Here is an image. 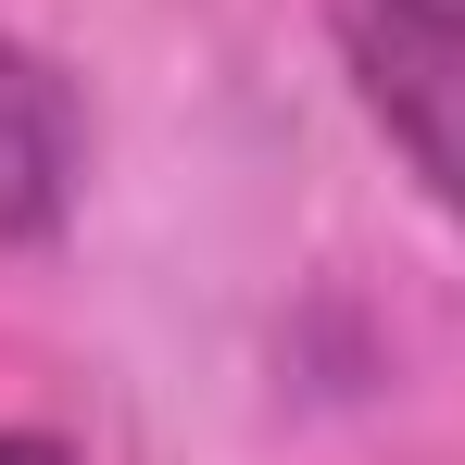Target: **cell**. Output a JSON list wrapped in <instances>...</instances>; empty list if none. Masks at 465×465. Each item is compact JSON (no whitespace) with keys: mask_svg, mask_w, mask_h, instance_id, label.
Listing matches in <instances>:
<instances>
[{"mask_svg":"<svg viewBox=\"0 0 465 465\" xmlns=\"http://www.w3.org/2000/svg\"><path fill=\"white\" fill-rule=\"evenodd\" d=\"M88 189V101L38 38H0V239L51 252Z\"/></svg>","mask_w":465,"mask_h":465,"instance_id":"cell-2","label":"cell"},{"mask_svg":"<svg viewBox=\"0 0 465 465\" xmlns=\"http://www.w3.org/2000/svg\"><path fill=\"white\" fill-rule=\"evenodd\" d=\"M0 465H76L64 428H0Z\"/></svg>","mask_w":465,"mask_h":465,"instance_id":"cell-3","label":"cell"},{"mask_svg":"<svg viewBox=\"0 0 465 465\" xmlns=\"http://www.w3.org/2000/svg\"><path fill=\"white\" fill-rule=\"evenodd\" d=\"M327 38L352 64L365 126L465 227V0H327Z\"/></svg>","mask_w":465,"mask_h":465,"instance_id":"cell-1","label":"cell"}]
</instances>
